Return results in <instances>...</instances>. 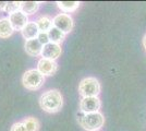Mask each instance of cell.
I'll list each match as a JSON object with an SVG mask.
<instances>
[{"mask_svg": "<svg viewBox=\"0 0 146 131\" xmlns=\"http://www.w3.org/2000/svg\"><path fill=\"white\" fill-rule=\"evenodd\" d=\"M63 105V96L58 90H49L39 97V106L44 112L49 114L58 112Z\"/></svg>", "mask_w": 146, "mask_h": 131, "instance_id": "cell-1", "label": "cell"}, {"mask_svg": "<svg viewBox=\"0 0 146 131\" xmlns=\"http://www.w3.org/2000/svg\"><path fill=\"white\" fill-rule=\"evenodd\" d=\"M80 125L87 131H98L105 124L102 112H92V114H82L79 118Z\"/></svg>", "mask_w": 146, "mask_h": 131, "instance_id": "cell-2", "label": "cell"}, {"mask_svg": "<svg viewBox=\"0 0 146 131\" xmlns=\"http://www.w3.org/2000/svg\"><path fill=\"white\" fill-rule=\"evenodd\" d=\"M44 82H45V76L37 69H30L25 71L22 76L23 86L30 91H36L40 88L43 86Z\"/></svg>", "mask_w": 146, "mask_h": 131, "instance_id": "cell-3", "label": "cell"}, {"mask_svg": "<svg viewBox=\"0 0 146 131\" xmlns=\"http://www.w3.org/2000/svg\"><path fill=\"white\" fill-rule=\"evenodd\" d=\"M79 92L82 97L98 96V94L100 93V83L96 78H85L80 83Z\"/></svg>", "mask_w": 146, "mask_h": 131, "instance_id": "cell-4", "label": "cell"}, {"mask_svg": "<svg viewBox=\"0 0 146 131\" xmlns=\"http://www.w3.org/2000/svg\"><path fill=\"white\" fill-rule=\"evenodd\" d=\"M52 26L63 32L64 34L70 33L73 29V19L70 14L59 13L52 19Z\"/></svg>", "mask_w": 146, "mask_h": 131, "instance_id": "cell-5", "label": "cell"}, {"mask_svg": "<svg viewBox=\"0 0 146 131\" xmlns=\"http://www.w3.org/2000/svg\"><path fill=\"white\" fill-rule=\"evenodd\" d=\"M102 106L100 100L98 96L93 97H83L80 102V110L82 114H92V112H98Z\"/></svg>", "mask_w": 146, "mask_h": 131, "instance_id": "cell-6", "label": "cell"}, {"mask_svg": "<svg viewBox=\"0 0 146 131\" xmlns=\"http://www.w3.org/2000/svg\"><path fill=\"white\" fill-rule=\"evenodd\" d=\"M61 53H62V49H61V46L59 44L49 42L48 44H46V45L43 46V49H42L40 55L45 59L55 60L56 61V59H58L60 57Z\"/></svg>", "mask_w": 146, "mask_h": 131, "instance_id": "cell-7", "label": "cell"}, {"mask_svg": "<svg viewBox=\"0 0 146 131\" xmlns=\"http://www.w3.org/2000/svg\"><path fill=\"white\" fill-rule=\"evenodd\" d=\"M8 19L10 21L14 31H22L25 25L30 22L27 15H25L24 13L21 11H17V12L10 14Z\"/></svg>", "mask_w": 146, "mask_h": 131, "instance_id": "cell-8", "label": "cell"}, {"mask_svg": "<svg viewBox=\"0 0 146 131\" xmlns=\"http://www.w3.org/2000/svg\"><path fill=\"white\" fill-rule=\"evenodd\" d=\"M58 69V65L55 60H49L42 58L37 63V70L45 76V75H52L56 73Z\"/></svg>", "mask_w": 146, "mask_h": 131, "instance_id": "cell-9", "label": "cell"}, {"mask_svg": "<svg viewBox=\"0 0 146 131\" xmlns=\"http://www.w3.org/2000/svg\"><path fill=\"white\" fill-rule=\"evenodd\" d=\"M24 48L27 55L32 57H36L40 55L42 49H43V45L38 42L37 38H34V39H30V41L25 42Z\"/></svg>", "mask_w": 146, "mask_h": 131, "instance_id": "cell-10", "label": "cell"}, {"mask_svg": "<svg viewBox=\"0 0 146 131\" xmlns=\"http://www.w3.org/2000/svg\"><path fill=\"white\" fill-rule=\"evenodd\" d=\"M22 33V36L26 39V41H30V39H34V38H37L38 36V27L36 25V22L32 21V22H29L27 24L24 26V29L21 31Z\"/></svg>", "mask_w": 146, "mask_h": 131, "instance_id": "cell-11", "label": "cell"}, {"mask_svg": "<svg viewBox=\"0 0 146 131\" xmlns=\"http://www.w3.org/2000/svg\"><path fill=\"white\" fill-rule=\"evenodd\" d=\"M12 25L10 23V21L8 18H1L0 19V38H9L13 34Z\"/></svg>", "mask_w": 146, "mask_h": 131, "instance_id": "cell-12", "label": "cell"}, {"mask_svg": "<svg viewBox=\"0 0 146 131\" xmlns=\"http://www.w3.org/2000/svg\"><path fill=\"white\" fill-rule=\"evenodd\" d=\"M40 2L38 1H22L20 11L23 12L25 15H32L39 9Z\"/></svg>", "mask_w": 146, "mask_h": 131, "instance_id": "cell-13", "label": "cell"}, {"mask_svg": "<svg viewBox=\"0 0 146 131\" xmlns=\"http://www.w3.org/2000/svg\"><path fill=\"white\" fill-rule=\"evenodd\" d=\"M48 37H49V42L51 43H56V44H60L61 42H63V39L66 37V34L63 32H61L60 30H58L57 27L52 26L48 32Z\"/></svg>", "mask_w": 146, "mask_h": 131, "instance_id": "cell-14", "label": "cell"}, {"mask_svg": "<svg viewBox=\"0 0 146 131\" xmlns=\"http://www.w3.org/2000/svg\"><path fill=\"white\" fill-rule=\"evenodd\" d=\"M57 5H58V8L61 11H63L64 13L68 14V13L75 11L81 3L79 1H58Z\"/></svg>", "mask_w": 146, "mask_h": 131, "instance_id": "cell-15", "label": "cell"}, {"mask_svg": "<svg viewBox=\"0 0 146 131\" xmlns=\"http://www.w3.org/2000/svg\"><path fill=\"white\" fill-rule=\"evenodd\" d=\"M36 25L38 27V31L40 33H47L52 27V20L47 15H44L37 20Z\"/></svg>", "mask_w": 146, "mask_h": 131, "instance_id": "cell-16", "label": "cell"}, {"mask_svg": "<svg viewBox=\"0 0 146 131\" xmlns=\"http://www.w3.org/2000/svg\"><path fill=\"white\" fill-rule=\"evenodd\" d=\"M22 124L24 125L26 131H38V129H39V122L34 117H27V118H25Z\"/></svg>", "mask_w": 146, "mask_h": 131, "instance_id": "cell-17", "label": "cell"}, {"mask_svg": "<svg viewBox=\"0 0 146 131\" xmlns=\"http://www.w3.org/2000/svg\"><path fill=\"white\" fill-rule=\"evenodd\" d=\"M20 8H21V1H9L7 2L3 11L10 15L17 11H20Z\"/></svg>", "mask_w": 146, "mask_h": 131, "instance_id": "cell-18", "label": "cell"}, {"mask_svg": "<svg viewBox=\"0 0 146 131\" xmlns=\"http://www.w3.org/2000/svg\"><path fill=\"white\" fill-rule=\"evenodd\" d=\"M37 39L38 42L42 44V45H46V44L49 43V37H48V34L47 33H38V36H37Z\"/></svg>", "mask_w": 146, "mask_h": 131, "instance_id": "cell-19", "label": "cell"}, {"mask_svg": "<svg viewBox=\"0 0 146 131\" xmlns=\"http://www.w3.org/2000/svg\"><path fill=\"white\" fill-rule=\"evenodd\" d=\"M10 131H26V129L22 122H15L12 125Z\"/></svg>", "mask_w": 146, "mask_h": 131, "instance_id": "cell-20", "label": "cell"}, {"mask_svg": "<svg viewBox=\"0 0 146 131\" xmlns=\"http://www.w3.org/2000/svg\"><path fill=\"white\" fill-rule=\"evenodd\" d=\"M7 5V1H0V11L5 10V7Z\"/></svg>", "mask_w": 146, "mask_h": 131, "instance_id": "cell-21", "label": "cell"}, {"mask_svg": "<svg viewBox=\"0 0 146 131\" xmlns=\"http://www.w3.org/2000/svg\"><path fill=\"white\" fill-rule=\"evenodd\" d=\"M143 46H144V48H145V50H146V34H145V36L143 37Z\"/></svg>", "mask_w": 146, "mask_h": 131, "instance_id": "cell-22", "label": "cell"}]
</instances>
